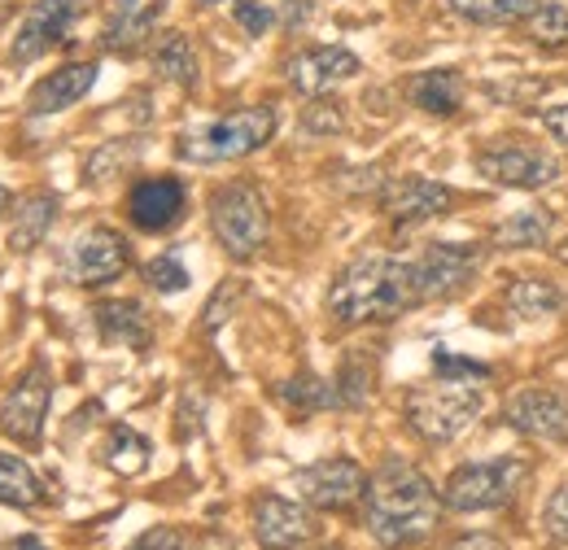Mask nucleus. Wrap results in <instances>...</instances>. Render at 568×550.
<instances>
[{
	"instance_id": "f257e3e1",
	"label": "nucleus",
	"mask_w": 568,
	"mask_h": 550,
	"mask_svg": "<svg viewBox=\"0 0 568 550\" xmlns=\"http://www.w3.org/2000/svg\"><path fill=\"white\" fill-rule=\"evenodd\" d=\"M367 529L381 547H416L437 529L442 498L420 468L389 459L376 477H367L363 489Z\"/></svg>"
},
{
	"instance_id": "f03ea898",
	"label": "nucleus",
	"mask_w": 568,
	"mask_h": 550,
	"mask_svg": "<svg viewBox=\"0 0 568 550\" xmlns=\"http://www.w3.org/2000/svg\"><path fill=\"white\" fill-rule=\"evenodd\" d=\"M412 306H420L412 263L389 258V254H363L328 288V315L351 328L355 324H389V319L407 315Z\"/></svg>"
},
{
	"instance_id": "7ed1b4c3",
	"label": "nucleus",
	"mask_w": 568,
	"mask_h": 550,
	"mask_svg": "<svg viewBox=\"0 0 568 550\" xmlns=\"http://www.w3.org/2000/svg\"><path fill=\"white\" fill-rule=\"evenodd\" d=\"M272 136H276V110L254 105V110L223 114V119L202 123V128H189L184 136L175 140V153L184 162L214 166V162H232V157H245V153L263 149Z\"/></svg>"
},
{
	"instance_id": "20e7f679",
	"label": "nucleus",
	"mask_w": 568,
	"mask_h": 550,
	"mask_svg": "<svg viewBox=\"0 0 568 550\" xmlns=\"http://www.w3.org/2000/svg\"><path fill=\"white\" fill-rule=\"evenodd\" d=\"M529 477L525 459H490V464H464L459 472H450V481L442 489V507L473 516V511H498L507 507L520 485Z\"/></svg>"
},
{
	"instance_id": "39448f33",
	"label": "nucleus",
	"mask_w": 568,
	"mask_h": 550,
	"mask_svg": "<svg viewBox=\"0 0 568 550\" xmlns=\"http://www.w3.org/2000/svg\"><path fill=\"white\" fill-rule=\"evenodd\" d=\"M211 227L219 236V245L232 254V258H254L263 245H267V232H272V218H267V202L254 184H227L219 189L211 202Z\"/></svg>"
},
{
	"instance_id": "423d86ee",
	"label": "nucleus",
	"mask_w": 568,
	"mask_h": 550,
	"mask_svg": "<svg viewBox=\"0 0 568 550\" xmlns=\"http://www.w3.org/2000/svg\"><path fill=\"white\" fill-rule=\"evenodd\" d=\"M486 411V398L468 385V380H442V389H416L407 398V419L412 428L433 441V446H446L455 437L468 432V424Z\"/></svg>"
},
{
	"instance_id": "0eeeda50",
	"label": "nucleus",
	"mask_w": 568,
	"mask_h": 550,
	"mask_svg": "<svg viewBox=\"0 0 568 550\" xmlns=\"http://www.w3.org/2000/svg\"><path fill=\"white\" fill-rule=\"evenodd\" d=\"M49 403H53V371H49V363H31L18 376V385L0 398V432L22 446H36Z\"/></svg>"
},
{
	"instance_id": "6e6552de",
	"label": "nucleus",
	"mask_w": 568,
	"mask_h": 550,
	"mask_svg": "<svg viewBox=\"0 0 568 550\" xmlns=\"http://www.w3.org/2000/svg\"><path fill=\"white\" fill-rule=\"evenodd\" d=\"M79 13H83V0H36L9 44V67H31L49 49H58L71 35Z\"/></svg>"
},
{
	"instance_id": "1a4fd4ad",
	"label": "nucleus",
	"mask_w": 568,
	"mask_h": 550,
	"mask_svg": "<svg viewBox=\"0 0 568 550\" xmlns=\"http://www.w3.org/2000/svg\"><path fill=\"white\" fill-rule=\"evenodd\" d=\"M477 175L498 189H547L560 180V162L534 144H507L477 157Z\"/></svg>"
},
{
	"instance_id": "9d476101",
	"label": "nucleus",
	"mask_w": 568,
	"mask_h": 550,
	"mask_svg": "<svg viewBox=\"0 0 568 550\" xmlns=\"http://www.w3.org/2000/svg\"><path fill=\"white\" fill-rule=\"evenodd\" d=\"M293 489L302 493V502L311 507H324V511H342L363 498L367 489V472L358 468L355 459H324V464H311L302 472H293Z\"/></svg>"
},
{
	"instance_id": "9b49d317",
	"label": "nucleus",
	"mask_w": 568,
	"mask_h": 550,
	"mask_svg": "<svg viewBox=\"0 0 568 550\" xmlns=\"http://www.w3.org/2000/svg\"><path fill=\"white\" fill-rule=\"evenodd\" d=\"M67 263H71V275L79 284H110V279H119V275L128 272L132 249H128V241L119 232L88 227V232H79L71 241Z\"/></svg>"
},
{
	"instance_id": "f8f14e48",
	"label": "nucleus",
	"mask_w": 568,
	"mask_h": 550,
	"mask_svg": "<svg viewBox=\"0 0 568 550\" xmlns=\"http://www.w3.org/2000/svg\"><path fill=\"white\" fill-rule=\"evenodd\" d=\"M477 263H481L477 245H428L420 258H412V275H416L420 302L450 297L455 288H464L473 279V272H477Z\"/></svg>"
},
{
	"instance_id": "ddd939ff",
	"label": "nucleus",
	"mask_w": 568,
	"mask_h": 550,
	"mask_svg": "<svg viewBox=\"0 0 568 550\" xmlns=\"http://www.w3.org/2000/svg\"><path fill=\"white\" fill-rule=\"evenodd\" d=\"M254 538L263 547H306L320 538V520H315L311 502L267 493L254 502Z\"/></svg>"
},
{
	"instance_id": "4468645a",
	"label": "nucleus",
	"mask_w": 568,
	"mask_h": 550,
	"mask_svg": "<svg viewBox=\"0 0 568 550\" xmlns=\"http://www.w3.org/2000/svg\"><path fill=\"white\" fill-rule=\"evenodd\" d=\"M284 74H288V88L297 96H328L342 79L358 74V58L351 49H342V44H320V49L297 53L284 67Z\"/></svg>"
},
{
	"instance_id": "2eb2a0df",
	"label": "nucleus",
	"mask_w": 568,
	"mask_h": 550,
	"mask_svg": "<svg viewBox=\"0 0 568 550\" xmlns=\"http://www.w3.org/2000/svg\"><path fill=\"white\" fill-rule=\"evenodd\" d=\"M184 206H189V193H184V184L175 175L141 180L128 193V218L141 232H166V227H175L184 218Z\"/></svg>"
},
{
	"instance_id": "dca6fc26",
	"label": "nucleus",
	"mask_w": 568,
	"mask_h": 550,
	"mask_svg": "<svg viewBox=\"0 0 568 550\" xmlns=\"http://www.w3.org/2000/svg\"><path fill=\"white\" fill-rule=\"evenodd\" d=\"M450 189H442V184H433V180H420V175H412V180H394L385 193H381V206L389 214V223L403 232V227H416V223H425V218H437V214H446L450 210Z\"/></svg>"
},
{
	"instance_id": "f3484780",
	"label": "nucleus",
	"mask_w": 568,
	"mask_h": 550,
	"mask_svg": "<svg viewBox=\"0 0 568 550\" xmlns=\"http://www.w3.org/2000/svg\"><path fill=\"white\" fill-rule=\"evenodd\" d=\"M97 74H101L97 62H71V67L53 70L49 79H40V83L31 88V96H27V114H31V119H49V114L71 110V105H79V101L92 92Z\"/></svg>"
},
{
	"instance_id": "a211bd4d",
	"label": "nucleus",
	"mask_w": 568,
	"mask_h": 550,
	"mask_svg": "<svg viewBox=\"0 0 568 550\" xmlns=\"http://www.w3.org/2000/svg\"><path fill=\"white\" fill-rule=\"evenodd\" d=\"M507 424L534 437H551V441H568V398L551 394V389H520L507 403Z\"/></svg>"
},
{
	"instance_id": "6ab92c4d",
	"label": "nucleus",
	"mask_w": 568,
	"mask_h": 550,
	"mask_svg": "<svg viewBox=\"0 0 568 550\" xmlns=\"http://www.w3.org/2000/svg\"><path fill=\"white\" fill-rule=\"evenodd\" d=\"M92 319H97V333L110 345H128V349H144L153 342V319L141 302L132 297H119V302H97L92 306Z\"/></svg>"
},
{
	"instance_id": "aec40b11",
	"label": "nucleus",
	"mask_w": 568,
	"mask_h": 550,
	"mask_svg": "<svg viewBox=\"0 0 568 550\" xmlns=\"http://www.w3.org/2000/svg\"><path fill=\"white\" fill-rule=\"evenodd\" d=\"M53 218H58V197H53V193H31V197H22V202L13 206V218H9V249H13V254H31V249L49 236Z\"/></svg>"
},
{
	"instance_id": "412c9836",
	"label": "nucleus",
	"mask_w": 568,
	"mask_h": 550,
	"mask_svg": "<svg viewBox=\"0 0 568 550\" xmlns=\"http://www.w3.org/2000/svg\"><path fill=\"white\" fill-rule=\"evenodd\" d=\"M412 105L425 110V114H437V119H450L464 105V79H459V70H425V74H416Z\"/></svg>"
},
{
	"instance_id": "4be33fe9",
	"label": "nucleus",
	"mask_w": 568,
	"mask_h": 550,
	"mask_svg": "<svg viewBox=\"0 0 568 550\" xmlns=\"http://www.w3.org/2000/svg\"><path fill=\"white\" fill-rule=\"evenodd\" d=\"M153 70L162 79H171L175 88H197V53H193V40L184 31H171L153 44Z\"/></svg>"
},
{
	"instance_id": "5701e85b",
	"label": "nucleus",
	"mask_w": 568,
	"mask_h": 550,
	"mask_svg": "<svg viewBox=\"0 0 568 550\" xmlns=\"http://www.w3.org/2000/svg\"><path fill=\"white\" fill-rule=\"evenodd\" d=\"M149 455H153V446L144 441L136 428H128V424H114L105 446H101V464L110 472H119V477H141Z\"/></svg>"
},
{
	"instance_id": "b1692460",
	"label": "nucleus",
	"mask_w": 568,
	"mask_h": 550,
	"mask_svg": "<svg viewBox=\"0 0 568 550\" xmlns=\"http://www.w3.org/2000/svg\"><path fill=\"white\" fill-rule=\"evenodd\" d=\"M158 9H162V4H149V9H136V4H128V9H119V18L105 27L101 44H105L110 53H136L141 44H149V35H153Z\"/></svg>"
},
{
	"instance_id": "393cba45",
	"label": "nucleus",
	"mask_w": 568,
	"mask_h": 550,
	"mask_svg": "<svg viewBox=\"0 0 568 550\" xmlns=\"http://www.w3.org/2000/svg\"><path fill=\"white\" fill-rule=\"evenodd\" d=\"M0 502L18 511H31L44 502V485L36 481V472L18 455H4V450H0Z\"/></svg>"
},
{
	"instance_id": "a878e982",
	"label": "nucleus",
	"mask_w": 568,
	"mask_h": 550,
	"mask_svg": "<svg viewBox=\"0 0 568 550\" xmlns=\"http://www.w3.org/2000/svg\"><path fill=\"white\" fill-rule=\"evenodd\" d=\"M141 140H114V144H101L92 149V157L83 162V180L88 184H110L119 175H128L136 162H141Z\"/></svg>"
},
{
	"instance_id": "bb28decb",
	"label": "nucleus",
	"mask_w": 568,
	"mask_h": 550,
	"mask_svg": "<svg viewBox=\"0 0 568 550\" xmlns=\"http://www.w3.org/2000/svg\"><path fill=\"white\" fill-rule=\"evenodd\" d=\"M507 306L520 315V319H547L556 310H565V293L547 279H516L507 288Z\"/></svg>"
},
{
	"instance_id": "cd10ccee",
	"label": "nucleus",
	"mask_w": 568,
	"mask_h": 550,
	"mask_svg": "<svg viewBox=\"0 0 568 550\" xmlns=\"http://www.w3.org/2000/svg\"><path fill=\"white\" fill-rule=\"evenodd\" d=\"M542 0H450V9L477 27H503V22H520L538 9Z\"/></svg>"
},
{
	"instance_id": "c85d7f7f",
	"label": "nucleus",
	"mask_w": 568,
	"mask_h": 550,
	"mask_svg": "<svg viewBox=\"0 0 568 550\" xmlns=\"http://www.w3.org/2000/svg\"><path fill=\"white\" fill-rule=\"evenodd\" d=\"M281 398L288 403V407H293V411H302V415H315V411H328V407H342V403H337V385H328V380H320V376H311V371H302V376L284 380Z\"/></svg>"
},
{
	"instance_id": "c756f323",
	"label": "nucleus",
	"mask_w": 568,
	"mask_h": 550,
	"mask_svg": "<svg viewBox=\"0 0 568 550\" xmlns=\"http://www.w3.org/2000/svg\"><path fill=\"white\" fill-rule=\"evenodd\" d=\"M547 232H551V218L542 210H525V214H511L507 223H498L495 232V245H547Z\"/></svg>"
},
{
	"instance_id": "7c9ffc66",
	"label": "nucleus",
	"mask_w": 568,
	"mask_h": 550,
	"mask_svg": "<svg viewBox=\"0 0 568 550\" xmlns=\"http://www.w3.org/2000/svg\"><path fill=\"white\" fill-rule=\"evenodd\" d=\"M525 31H529L534 44L560 49V44H568V9L565 4H538V9L525 18Z\"/></svg>"
},
{
	"instance_id": "2f4dec72",
	"label": "nucleus",
	"mask_w": 568,
	"mask_h": 550,
	"mask_svg": "<svg viewBox=\"0 0 568 550\" xmlns=\"http://www.w3.org/2000/svg\"><path fill=\"white\" fill-rule=\"evenodd\" d=\"M144 284L153 293H184L189 288V267L180 263V254H158L153 263H144Z\"/></svg>"
},
{
	"instance_id": "473e14b6",
	"label": "nucleus",
	"mask_w": 568,
	"mask_h": 550,
	"mask_svg": "<svg viewBox=\"0 0 568 550\" xmlns=\"http://www.w3.org/2000/svg\"><path fill=\"white\" fill-rule=\"evenodd\" d=\"M433 376H437V380H490V367L477 363V358L437 349V354H433Z\"/></svg>"
},
{
	"instance_id": "72a5a7b5",
	"label": "nucleus",
	"mask_w": 568,
	"mask_h": 550,
	"mask_svg": "<svg viewBox=\"0 0 568 550\" xmlns=\"http://www.w3.org/2000/svg\"><path fill=\"white\" fill-rule=\"evenodd\" d=\"M302 128H306L311 136H337V132L346 128L342 105H337V101H324V96H311V105H306V114H302Z\"/></svg>"
},
{
	"instance_id": "f704fd0d",
	"label": "nucleus",
	"mask_w": 568,
	"mask_h": 550,
	"mask_svg": "<svg viewBox=\"0 0 568 550\" xmlns=\"http://www.w3.org/2000/svg\"><path fill=\"white\" fill-rule=\"evenodd\" d=\"M241 288H245L241 279H223V284L214 288L211 306H206V315H202V324H206V333H211V337L219 333V328H223V319L232 315V306L241 302Z\"/></svg>"
},
{
	"instance_id": "c9c22d12",
	"label": "nucleus",
	"mask_w": 568,
	"mask_h": 550,
	"mask_svg": "<svg viewBox=\"0 0 568 550\" xmlns=\"http://www.w3.org/2000/svg\"><path fill=\"white\" fill-rule=\"evenodd\" d=\"M542 529H547L551 542H565L568 547V485H560V489L547 498V507H542Z\"/></svg>"
},
{
	"instance_id": "e433bc0d",
	"label": "nucleus",
	"mask_w": 568,
	"mask_h": 550,
	"mask_svg": "<svg viewBox=\"0 0 568 550\" xmlns=\"http://www.w3.org/2000/svg\"><path fill=\"white\" fill-rule=\"evenodd\" d=\"M232 13H236V22L245 27V35H263V31L276 22V9H267V4H254V0H241Z\"/></svg>"
},
{
	"instance_id": "4c0bfd02",
	"label": "nucleus",
	"mask_w": 568,
	"mask_h": 550,
	"mask_svg": "<svg viewBox=\"0 0 568 550\" xmlns=\"http://www.w3.org/2000/svg\"><path fill=\"white\" fill-rule=\"evenodd\" d=\"M136 547H141V550H158V547H162V550H180V547H189V542H184L175 529H149L144 538H136Z\"/></svg>"
},
{
	"instance_id": "58836bf2",
	"label": "nucleus",
	"mask_w": 568,
	"mask_h": 550,
	"mask_svg": "<svg viewBox=\"0 0 568 550\" xmlns=\"http://www.w3.org/2000/svg\"><path fill=\"white\" fill-rule=\"evenodd\" d=\"M547 132L568 144V105H556V110H547Z\"/></svg>"
},
{
	"instance_id": "ea45409f",
	"label": "nucleus",
	"mask_w": 568,
	"mask_h": 550,
	"mask_svg": "<svg viewBox=\"0 0 568 550\" xmlns=\"http://www.w3.org/2000/svg\"><path fill=\"white\" fill-rule=\"evenodd\" d=\"M9 202H13V197H9V189H4V184H0V214H4V210H9Z\"/></svg>"
},
{
	"instance_id": "a19ab883",
	"label": "nucleus",
	"mask_w": 568,
	"mask_h": 550,
	"mask_svg": "<svg viewBox=\"0 0 568 550\" xmlns=\"http://www.w3.org/2000/svg\"><path fill=\"white\" fill-rule=\"evenodd\" d=\"M556 258H560V263H565V267H568V241H565V245H560V249H556Z\"/></svg>"
},
{
	"instance_id": "79ce46f5",
	"label": "nucleus",
	"mask_w": 568,
	"mask_h": 550,
	"mask_svg": "<svg viewBox=\"0 0 568 550\" xmlns=\"http://www.w3.org/2000/svg\"><path fill=\"white\" fill-rule=\"evenodd\" d=\"M202 4H219V0H202Z\"/></svg>"
},
{
	"instance_id": "37998d69",
	"label": "nucleus",
	"mask_w": 568,
	"mask_h": 550,
	"mask_svg": "<svg viewBox=\"0 0 568 550\" xmlns=\"http://www.w3.org/2000/svg\"><path fill=\"white\" fill-rule=\"evenodd\" d=\"M128 4H132V0H128Z\"/></svg>"
}]
</instances>
